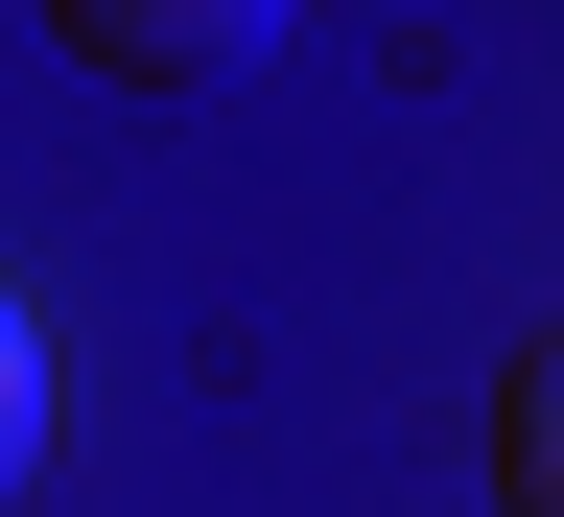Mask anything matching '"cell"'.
Wrapping results in <instances>:
<instances>
[{
	"mask_svg": "<svg viewBox=\"0 0 564 517\" xmlns=\"http://www.w3.org/2000/svg\"><path fill=\"white\" fill-rule=\"evenodd\" d=\"M70 47H95L118 95H212V71H259L282 24H259V0H70Z\"/></svg>",
	"mask_w": 564,
	"mask_h": 517,
	"instance_id": "obj_1",
	"label": "cell"
},
{
	"mask_svg": "<svg viewBox=\"0 0 564 517\" xmlns=\"http://www.w3.org/2000/svg\"><path fill=\"white\" fill-rule=\"evenodd\" d=\"M47 448H70V353H47L24 306H0V517L47 494Z\"/></svg>",
	"mask_w": 564,
	"mask_h": 517,
	"instance_id": "obj_2",
	"label": "cell"
},
{
	"mask_svg": "<svg viewBox=\"0 0 564 517\" xmlns=\"http://www.w3.org/2000/svg\"><path fill=\"white\" fill-rule=\"evenodd\" d=\"M541 423H564V353L494 377V494H518V517H564V448H541Z\"/></svg>",
	"mask_w": 564,
	"mask_h": 517,
	"instance_id": "obj_3",
	"label": "cell"
}]
</instances>
